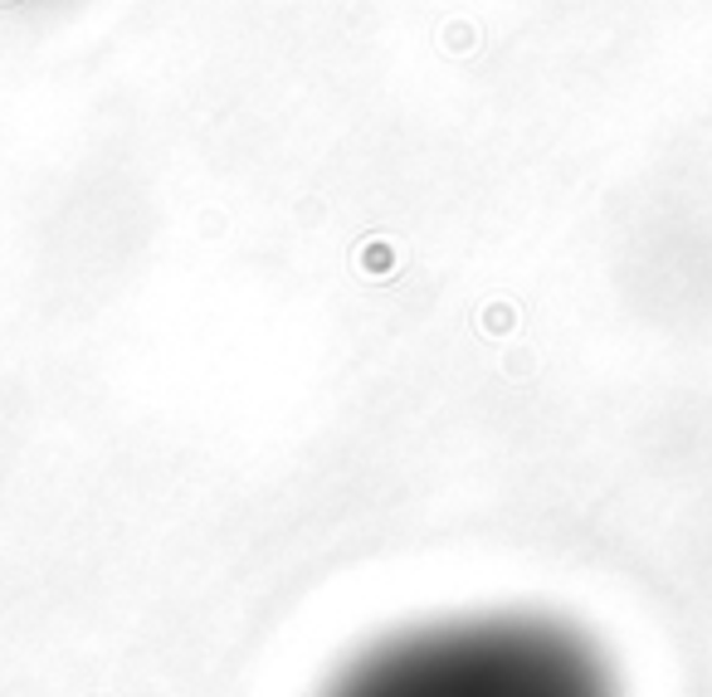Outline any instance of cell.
Instances as JSON below:
<instances>
[{"mask_svg":"<svg viewBox=\"0 0 712 697\" xmlns=\"http://www.w3.org/2000/svg\"><path fill=\"white\" fill-rule=\"evenodd\" d=\"M323 697H610L566 630L527 614L429 620L361 649Z\"/></svg>","mask_w":712,"mask_h":697,"instance_id":"cell-1","label":"cell"}]
</instances>
